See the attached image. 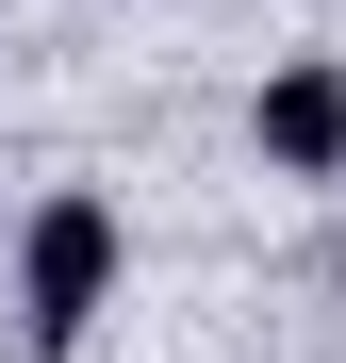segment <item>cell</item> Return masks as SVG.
<instances>
[{
  "label": "cell",
  "instance_id": "cell-1",
  "mask_svg": "<svg viewBox=\"0 0 346 363\" xmlns=\"http://www.w3.org/2000/svg\"><path fill=\"white\" fill-rule=\"evenodd\" d=\"M115 281H132V215H115L99 182H50V199L17 215V347H33V363L99 347Z\"/></svg>",
  "mask_w": 346,
  "mask_h": 363
},
{
  "label": "cell",
  "instance_id": "cell-2",
  "mask_svg": "<svg viewBox=\"0 0 346 363\" xmlns=\"http://www.w3.org/2000/svg\"><path fill=\"white\" fill-rule=\"evenodd\" d=\"M248 149H264V182H346V67L330 50H280V67L248 83Z\"/></svg>",
  "mask_w": 346,
  "mask_h": 363
}]
</instances>
